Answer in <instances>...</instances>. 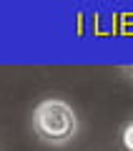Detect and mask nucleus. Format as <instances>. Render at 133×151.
Listing matches in <instances>:
<instances>
[{
	"label": "nucleus",
	"mask_w": 133,
	"mask_h": 151,
	"mask_svg": "<svg viewBox=\"0 0 133 151\" xmlns=\"http://www.w3.org/2000/svg\"><path fill=\"white\" fill-rule=\"evenodd\" d=\"M121 144H123V151H133V124H128L121 134Z\"/></svg>",
	"instance_id": "2"
},
{
	"label": "nucleus",
	"mask_w": 133,
	"mask_h": 151,
	"mask_svg": "<svg viewBox=\"0 0 133 151\" xmlns=\"http://www.w3.org/2000/svg\"><path fill=\"white\" fill-rule=\"evenodd\" d=\"M33 126H35V134L43 141H48V144H65L78 131V119H75L73 108L65 101L50 98V101L38 103L35 113H33Z\"/></svg>",
	"instance_id": "1"
},
{
	"label": "nucleus",
	"mask_w": 133,
	"mask_h": 151,
	"mask_svg": "<svg viewBox=\"0 0 133 151\" xmlns=\"http://www.w3.org/2000/svg\"><path fill=\"white\" fill-rule=\"evenodd\" d=\"M128 73H131V76H133V65H131V68H128Z\"/></svg>",
	"instance_id": "3"
}]
</instances>
